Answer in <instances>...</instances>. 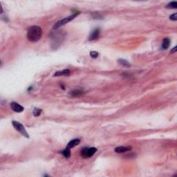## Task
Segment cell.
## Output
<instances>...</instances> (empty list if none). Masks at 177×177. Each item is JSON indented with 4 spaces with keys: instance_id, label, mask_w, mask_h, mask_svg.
I'll list each match as a JSON object with an SVG mask.
<instances>
[{
    "instance_id": "obj_7",
    "label": "cell",
    "mask_w": 177,
    "mask_h": 177,
    "mask_svg": "<svg viewBox=\"0 0 177 177\" xmlns=\"http://www.w3.org/2000/svg\"><path fill=\"white\" fill-rule=\"evenodd\" d=\"M131 149V147H118L115 149V151L116 153L118 154H121V153H125L126 151H130Z\"/></svg>"
},
{
    "instance_id": "obj_4",
    "label": "cell",
    "mask_w": 177,
    "mask_h": 177,
    "mask_svg": "<svg viewBox=\"0 0 177 177\" xmlns=\"http://www.w3.org/2000/svg\"><path fill=\"white\" fill-rule=\"evenodd\" d=\"M13 125L14 128L16 130L18 131L21 134L25 136L26 138H29V135L28 134V133L25 129V128L24 127L23 125H21V123H19V122H17V121H13Z\"/></svg>"
},
{
    "instance_id": "obj_18",
    "label": "cell",
    "mask_w": 177,
    "mask_h": 177,
    "mask_svg": "<svg viewBox=\"0 0 177 177\" xmlns=\"http://www.w3.org/2000/svg\"><path fill=\"white\" fill-rule=\"evenodd\" d=\"M176 47H175L174 49H172V51H170V53H175L176 51Z\"/></svg>"
},
{
    "instance_id": "obj_13",
    "label": "cell",
    "mask_w": 177,
    "mask_h": 177,
    "mask_svg": "<svg viewBox=\"0 0 177 177\" xmlns=\"http://www.w3.org/2000/svg\"><path fill=\"white\" fill-rule=\"evenodd\" d=\"M62 154H63V156H64L65 158H69L71 156V150L70 149L68 148L67 147V148H65L62 151Z\"/></svg>"
},
{
    "instance_id": "obj_12",
    "label": "cell",
    "mask_w": 177,
    "mask_h": 177,
    "mask_svg": "<svg viewBox=\"0 0 177 177\" xmlns=\"http://www.w3.org/2000/svg\"><path fill=\"white\" fill-rule=\"evenodd\" d=\"M118 62L119 63L120 65L125 67H129L131 66L129 62L128 61H127V60H124V59H119V60H118Z\"/></svg>"
},
{
    "instance_id": "obj_2",
    "label": "cell",
    "mask_w": 177,
    "mask_h": 177,
    "mask_svg": "<svg viewBox=\"0 0 177 177\" xmlns=\"http://www.w3.org/2000/svg\"><path fill=\"white\" fill-rule=\"evenodd\" d=\"M97 151V149L95 147H84L80 151V155L84 159L90 158Z\"/></svg>"
},
{
    "instance_id": "obj_16",
    "label": "cell",
    "mask_w": 177,
    "mask_h": 177,
    "mask_svg": "<svg viewBox=\"0 0 177 177\" xmlns=\"http://www.w3.org/2000/svg\"><path fill=\"white\" fill-rule=\"evenodd\" d=\"M90 55L92 58H96L98 57V53L96 51H91L90 52Z\"/></svg>"
},
{
    "instance_id": "obj_10",
    "label": "cell",
    "mask_w": 177,
    "mask_h": 177,
    "mask_svg": "<svg viewBox=\"0 0 177 177\" xmlns=\"http://www.w3.org/2000/svg\"><path fill=\"white\" fill-rule=\"evenodd\" d=\"M83 94V91L82 90H80V89H76V90H73V91L69 92V94L71 96H79L80 95H82Z\"/></svg>"
},
{
    "instance_id": "obj_3",
    "label": "cell",
    "mask_w": 177,
    "mask_h": 177,
    "mask_svg": "<svg viewBox=\"0 0 177 177\" xmlns=\"http://www.w3.org/2000/svg\"><path fill=\"white\" fill-rule=\"evenodd\" d=\"M78 15V13H75V14L72 15L67 17L66 18L60 20V21H58L57 22H56V24L54 25V26H53V29H57V28H60V26H63V25L66 24H67L68 22H69V21H71L72 19H73L75 18Z\"/></svg>"
},
{
    "instance_id": "obj_15",
    "label": "cell",
    "mask_w": 177,
    "mask_h": 177,
    "mask_svg": "<svg viewBox=\"0 0 177 177\" xmlns=\"http://www.w3.org/2000/svg\"><path fill=\"white\" fill-rule=\"evenodd\" d=\"M41 113H42V109H38V108H35V109H34L33 115L35 116V117H37V116H40Z\"/></svg>"
},
{
    "instance_id": "obj_6",
    "label": "cell",
    "mask_w": 177,
    "mask_h": 177,
    "mask_svg": "<svg viewBox=\"0 0 177 177\" xmlns=\"http://www.w3.org/2000/svg\"><path fill=\"white\" fill-rule=\"evenodd\" d=\"M100 29H96L94 31L91 32L90 36L88 37V40L89 41H94V40H96L100 36Z\"/></svg>"
},
{
    "instance_id": "obj_11",
    "label": "cell",
    "mask_w": 177,
    "mask_h": 177,
    "mask_svg": "<svg viewBox=\"0 0 177 177\" xmlns=\"http://www.w3.org/2000/svg\"><path fill=\"white\" fill-rule=\"evenodd\" d=\"M169 44H170V39L169 38H164L163 40L162 47L163 49H167L169 47Z\"/></svg>"
},
{
    "instance_id": "obj_8",
    "label": "cell",
    "mask_w": 177,
    "mask_h": 177,
    "mask_svg": "<svg viewBox=\"0 0 177 177\" xmlns=\"http://www.w3.org/2000/svg\"><path fill=\"white\" fill-rule=\"evenodd\" d=\"M80 139H78V138L73 139V140L71 141L70 142L68 143L67 147L69 149L73 148V147H75L76 146L80 144Z\"/></svg>"
},
{
    "instance_id": "obj_14",
    "label": "cell",
    "mask_w": 177,
    "mask_h": 177,
    "mask_svg": "<svg viewBox=\"0 0 177 177\" xmlns=\"http://www.w3.org/2000/svg\"><path fill=\"white\" fill-rule=\"evenodd\" d=\"M177 7V3L176 2H172L168 4L166 6V8H176Z\"/></svg>"
},
{
    "instance_id": "obj_17",
    "label": "cell",
    "mask_w": 177,
    "mask_h": 177,
    "mask_svg": "<svg viewBox=\"0 0 177 177\" xmlns=\"http://www.w3.org/2000/svg\"><path fill=\"white\" fill-rule=\"evenodd\" d=\"M169 19L172 20V21H176L177 20V14L176 13H174L172 15L169 17Z\"/></svg>"
},
{
    "instance_id": "obj_1",
    "label": "cell",
    "mask_w": 177,
    "mask_h": 177,
    "mask_svg": "<svg viewBox=\"0 0 177 177\" xmlns=\"http://www.w3.org/2000/svg\"><path fill=\"white\" fill-rule=\"evenodd\" d=\"M42 35V30L38 26H33L28 29L26 37L31 42H37L41 39Z\"/></svg>"
},
{
    "instance_id": "obj_9",
    "label": "cell",
    "mask_w": 177,
    "mask_h": 177,
    "mask_svg": "<svg viewBox=\"0 0 177 177\" xmlns=\"http://www.w3.org/2000/svg\"><path fill=\"white\" fill-rule=\"evenodd\" d=\"M70 73H71L70 70H69V69H64V70L55 72V73H54L53 76H69V75H70Z\"/></svg>"
},
{
    "instance_id": "obj_5",
    "label": "cell",
    "mask_w": 177,
    "mask_h": 177,
    "mask_svg": "<svg viewBox=\"0 0 177 177\" xmlns=\"http://www.w3.org/2000/svg\"><path fill=\"white\" fill-rule=\"evenodd\" d=\"M11 109L14 111V112H17V113H20V112H22L24 110V108L22 106H21L20 104L17 103L15 102H13L11 103Z\"/></svg>"
}]
</instances>
